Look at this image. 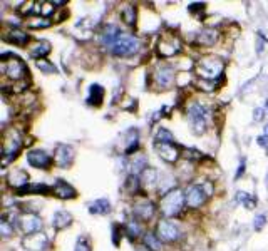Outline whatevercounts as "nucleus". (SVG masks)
Returning <instances> with one entry per match:
<instances>
[{"instance_id": "nucleus-25", "label": "nucleus", "mask_w": 268, "mask_h": 251, "mask_svg": "<svg viewBox=\"0 0 268 251\" xmlns=\"http://www.w3.org/2000/svg\"><path fill=\"white\" fill-rule=\"evenodd\" d=\"M137 148H139V132L136 129H131L128 131V139H126V148H124V154L131 156L133 153H136Z\"/></svg>"}, {"instance_id": "nucleus-42", "label": "nucleus", "mask_w": 268, "mask_h": 251, "mask_svg": "<svg viewBox=\"0 0 268 251\" xmlns=\"http://www.w3.org/2000/svg\"><path fill=\"white\" fill-rule=\"evenodd\" d=\"M54 12V3L52 2H44L41 3V15H44V19H47L50 14Z\"/></svg>"}, {"instance_id": "nucleus-22", "label": "nucleus", "mask_w": 268, "mask_h": 251, "mask_svg": "<svg viewBox=\"0 0 268 251\" xmlns=\"http://www.w3.org/2000/svg\"><path fill=\"white\" fill-rule=\"evenodd\" d=\"M52 188L44 183H36V184H27L24 188L17 189V196H24V194H50Z\"/></svg>"}, {"instance_id": "nucleus-50", "label": "nucleus", "mask_w": 268, "mask_h": 251, "mask_svg": "<svg viewBox=\"0 0 268 251\" xmlns=\"http://www.w3.org/2000/svg\"><path fill=\"white\" fill-rule=\"evenodd\" d=\"M263 131H265V132H263V134H265V136L268 137V124L265 126V129H263Z\"/></svg>"}, {"instance_id": "nucleus-3", "label": "nucleus", "mask_w": 268, "mask_h": 251, "mask_svg": "<svg viewBox=\"0 0 268 251\" xmlns=\"http://www.w3.org/2000/svg\"><path fill=\"white\" fill-rule=\"evenodd\" d=\"M223 69H224V64L220 60L218 57H203L198 60L196 64V74L205 81H211L213 82L216 77H222L223 74Z\"/></svg>"}, {"instance_id": "nucleus-30", "label": "nucleus", "mask_w": 268, "mask_h": 251, "mask_svg": "<svg viewBox=\"0 0 268 251\" xmlns=\"http://www.w3.org/2000/svg\"><path fill=\"white\" fill-rule=\"evenodd\" d=\"M142 243H144L148 251H159L161 250V240H159V236L154 235V233H146V235L142 236Z\"/></svg>"}, {"instance_id": "nucleus-37", "label": "nucleus", "mask_w": 268, "mask_h": 251, "mask_svg": "<svg viewBox=\"0 0 268 251\" xmlns=\"http://www.w3.org/2000/svg\"><path fill=\"white\" fill-rule=\"evenodd\" d=\"M142 233V228H141V224L137 223V221H129L126 224V235L131 238V240H134V238H137Z\"/></svg>"}, {"instance_id": "nucleus-4", "label": "nucleus", "mask_w": 268, "mask_h": 251, "mask_svg": "<svg viewBox=\"0 0 268 251\" xmlns=\"http://www.w3.org/2000/svg\"><path fill=\"white\" fill-rule=\"evenodd\" d=\"M109 50L116 57H131V55H134L139 50V39L133 36V34L124 32Z\"/></svg>"}, {"instance_id": "nucleus-14", "label": "nucleus", "mask_w": 268, "mask_h": 251, "mask_svg": "<svg viewBox=\"0 0 268 251\" xmlns=\"http://www.w3.org/2000/svg\"><path fill=\"white\" fill-rule=\"evenodd\" d=\"M133 213H134L136 218H139L141 221H149V219H153L154 214H156V206H154L153 201L142 200V201L134 205Z\"/></svg>"}, {"instance_id": "nucleus-16", "label": "nucleus", "mask_w": 268, "mask_h": 251, "mask_svg": "<svg viewBox=\"0 0 268 251\" xmlns=\"http://www.w3.org/2000/svg\"><path fill=\"white\" fill-rule=\"evenodd\" d=\"M22 243L27 251H45L49 246V238L44 233H36V235L25 236Z\"/></svg>"}, {"instance_id": "nucleus-36", "label": "nucleus", "mask_w": 268, "mask_h": 251, "mask_svg": "<svg viewBox=\"0 0 268 251\" xmlns=\"http://www.w3.org/2000/svg\"><path fill=\"white\" fill-rule=\"evenodd\" d=\"M0 235L3 238H10L14 235V224H12L5 216H2V219H0Z\"/></svg>"}, {"instance_id": "nucleus-48", "label": "nucleus", "mask_w": 268, "mask_h": 251, "mask_svg": "<svg viewBox=\"0 0 268 251\" xmlns=\"http://www.w3.org/2000/svg\"><path fill=\"white\" fill-rule=\"evenodd\" d=\"M186 156H189L191 159H201V154L198 153L196 149H188V151H186Z\"/></svg>"}, {"instance_id": "nucleus-32", "label": "nucleus", "mask_w": 268, "mask_h": 251, "mask_svg": "<svg viewBox=\"0 0 268 251\" xmlns=\"http://www.w3.org/2000/svg\"><path fill=\"white\" fill-rule=\"evenodd\" d=\"M236 201L241 203L246 209H252V208L257 205V196H253V194H248L245 191H238L236 193Z\"/></svg>"}, {"instance_id": "nucleus-18", "label": "nucleus", "mask_w": 268, "mask_h": 251, "mask_svg": "<svg viewBox=\"0 0 268 251\" xmlns=\"http://www.w3.org/2000/svg\"><path fill=\"white\" fill-rule=\"evenodd\" d=\"M123 34L124 32L118 27V25H112V24L106 25L104 30H102V34H101V44L111 49V47L118 42V39L123 36Z\"/></svg>"}, {"instance_id": "nucleus-20", "label": "nucleus", "mask_w": 268, "mask_h": 251, "mask_svg": "<svg viewBox=\"0 0 268 251\" xmlns=\"http://www.w3.org/2000/svg\"><path fill=\"white\" fill-rule=\"evenodd\" d=\"M2 39H3L5 42H8V44H14V45H19V47L27 45V42L30 41L29 34H25L24 30H19V29L8 30V32L3 34Z\"/></svg>"}, {"instance_id": "nucleus-11", "label": "nucleus", "mask_w": 268, "mask_h": 251, "mask_svg": "<svg viewBox=\"0 0 268 251\" xmlns=\"http://www.w3.org/2000/svg\"><path fill=\"white\" fill-rule=\"evenodd\" d=\"M27 163H29V166L36 167V169H49V167L52 166L54 159L50 158L45 151L32 149L27 153Z\"/></svg>"}, {"instance_id": "nucleus-34", "label": "nucleus", "mask_w": 268, "mask_h": 251, "mask_svg": "<svg viewBox=\"0 0 268 251\" xmlns=\"http://www.w3.org/2000/svg\"><path fill=\"white\" fill-rule=\"evenodd\" d=\"M154 139H156V144H164V142H175V136L166 127H159Z\"/></svg>"}, {"instance_id": "nucleus-12", "label": "nucleus", "mask_w": 268, "mask_h": 251, "mask_svg": "<svg viewBox=\"0 0 268 251\" xmlns=\"http://www.w3.org/2000/svg\"><path fill=\"white\" fill-rule=\"evenodd\" d=\"M17 223H19L20 229H22V231H24L27 236L36 235V233H41V229H42V219H41V216H37V214H34V213L22 214Z\"/></svg>"}, {"instance_id": "nucleus-21", "label": "nucleus", "mask_w": 268, "mask_h": 251, "mask_svg": "<svg viewBox=\"0 0 268 251\" xmlns=\"http://www.w3.org/2000/svg\"><path fill=\"white\" fill-rule=\"evenodd\" d=\"M7 181H8V184H10V186H14L15 191H17V189H20V188H24V186L30 184L29 183V174L24 169L10 171V174L7 176Z\"/></svg>"}, {"instance_id": "nucleus-2", "label": "nucleus", "mask_w": 268, "mask_h": 251, "mask_svg": "<svg viewBox=\"0 0 268 251\" xmlns=\"http://www.w3.org/2000/svg\"><path fill=\"white\" fill-rule=\"evenodd\" d=\"M186 203V194H184L181 189L175 188L171 191H168L164 196L161 198V203H159V209L164 216L171 218V216H176L183 209V205Z\"/></svg>"}, {"instance_id": "nucleus-7", "label": "nucleus", "mask_w": 268, "mask_h": 251, "mask_svg": "<svg viewBox=\"0 0 268 251\" xmlns=\"http://www.w3.org/2000/svg\"><path fill=\"white\" fill-rule=\"evenodd\" d=\"M206 114H208L206 107L201 106V104H198V102L193 104V106L188 109V119H189V123H191L193 131L196 134L205 132V129H206Z\"/></svg>"}, {"instance_id": "nucleus-27", "label": "nucleus", "mask_w": 268, "mask_h": 251, "mask_svg": "<svg viewBox=\"0 0 268 251\" xmlns=\"http://www.w3.org/2000/svg\"><path fill=\"white\" fill-rule=\"evenodd\" d=\"M131 174H142V171L146 169L148 166V159H146L144 154H134V159L131 161Z\"/></svg>"}, {"instance_id": "nucleus-5", "label": "nucleus", "mask_w": 268, "mask_h": 251, "mask_svg": "<svg viewBox=\"0 0 268 251\" xmlns=\"http://www.w3.org/2000/svg\"><path fill=\"white\" fill-rule=\"evenodd\" d=\"M2 72L12 81H22L24 77L29 74V69L24 64L22 59L17 57L14 54H10V60L2 62Z\"/></svg>"}, {"instance_id": "nucleus-15", "label": "nucleus", "mask_w": 268, "mask_h": 251, "mask_svg": "<svg viewBox=\"0 0 268 251\" xmlns=\"http://www.w3.org/2000/svg\"><path fill=\"white\" fill-rule=\"evenodd\" d=\"M154 146H156V151L163 161L175 164L179 159L181 153H179V148L175 144V142H164V144H154Z\"/></svg>"}, {"instance_id": "nucleus-28", "label": "nucleus", "mask_w": 268, "mask_h": 251, "mask_svg": "<svg viewBox=\"0 0 268 251\" xmlns=\"http://www.w3.org/2000/svg\"><path fill=\"white\" fill-rule=\"evenodd\" d=\"M32 57L34 59H37V60H42L45 57V55H49L50 54V44L47 41H41V42H37L36 45L32 47Z\"/></svg>"}, {"instance_id": "nucleus-40", "label": "nucleus", "mask_w": 268, "mask_h": 251, "mask_svg": "<svg viewBox=\"0 0 268 251\" xmlns=\"http://www.w3.org/2000/svg\"><path fill=\"white\" fill-rule=\"evenodd\" d=\"M268 44V39H265L262 32H257V54L260 55L263 49H265V45Z\"/></svg>"}, {"instance_id": "nucleus-45", "label": "nucleus", "mask_w": 268, "mask_h": 251, "mask_svg": "<svg viewBox=\"0 0 268 251\" xmlns=\"http://www.w3.org/2000/svg\"><path fill=\"white\" fill-rule=\"evenodd\" d=\"M245 167H246V161H245V159H241L240 166H238V171H236V174H235V179H240V177L245 174Z\"/></svg>"}, {"instance_id": "nucleus-1", "label": "nucleus", "mask_w": 268, "mask_h": 251, "mask_svg": "<svg viewBox=\"0 0 268 251\" xmlns=\"http://www.w3.org/2000/svg\"><path fill=\"white\" fill-rule=\"evenodd\" d=\"M20 146H22V139H20V134L17 132L15 129H7V131H3V136H2V166L3 167L17 158V153L20 151Z\"/></svg>"}, {"instance_id": "nucleus-46", "label": "nucleus", "mask_w": 268, "mask_h": 251, "mask_svg": "<svg viewBox=\"0 0 268 251\" xmlns=\"http://www.w3.org/2000/svg\"><path fill=\"white\" fill-rule=\"evenodd\" d=\"M263 118H265V109L263 107H258V109H255V112H253V119L257 121H262Z\"/></svg>"}, {"instance_id": "nucleus-29", "label": "nucleus", "mask_w": 268, "mask_h": 251, "mask_svg": "<svg viewBox=\"0 0 268 251\" xmlns=\"http://www.w3.org/2000/svg\"><path fill=\"white\" fill-rule=\"evenodd\" d=\"M124 191H126L128 194H137L141 191V181L139 177H137L136 174H129L126 177V181H124Z\"/></svg>"}, {"instance_id": "nucleus-39", "label": "nucleus", "mask_w": 268, "mask_h": 251, "mask_svg": "<svg viewBox=\"0 0 268 251\" xmlns=\"http://www.w3.org/2000/svg\"><path fill=\"white\" fill-rule=\"evenodd\" d=\"M52 25V22H50L49 19H36V20H30L29 22V27L32 29H47Z\"/></svg>"}, {"instance_id": "nucleus-19", "label": "nucleus", "mask_w": 268, "mask_h": 251, "mask_svg": "<svg viewBox=\"0 0 268 251\" xmlns=\"http://www.w3.org/2000/svg\"><path fill=\"white\" fill-rule=\"evenodd\" d=\"M218 39H220V32L215 27H205L196 36V42L201 47H213L218 42Z\"/></svg>"}, {"instance_id": "nucleus-9", "label": "nucleus", "mask_w": 268, "mask_h": 251, "mask_svg": "<svg viewBox=\"0 0 268 251\" xmlns=\"http://www.w3.org/2000/svg\"><path fill=\"white\" fill-rule=\"evenodd\" d=\"M156 235L159 236V240L173 243V241H178L181 238V231H179L178 224H175L173 221H168V219H163V221L158 223Z\"/></svg>"}, {"instance_id": "nucleus-49", "label": "nucleus", "mask_w": 268, "mask_h": 251, "mask_svg": "<svg viewBox=\"0 0 268 251\" xmlns=\"http://www.w3.org/2000/svg\"><path fill=\"white\" fill-rule=\"evenodd\" d=\"M257 142H258V146H262V148H268V137L263 134V136H260L257 139Z\"/></svg>"}, {"instance_id": "nucleus-24", "label": "nucleus", "mask_w": 268, "mask_h": 251, "mask_svg": "<svg viewBox=\"0 0 268 251\" xmlns=\"http://www.w3.org/2000/svg\"><path fill=\"white\" fill-rule=\"evenodd\" d=\"M104 94L106 90L102 85L99 84H92L89 87V96H88V104H90V106H101L102 101H104Z\"/></svg>"}, {"instance_id": "nucleus-51", "label": "nucleus", "mask_w": 268, "mask_h": 251, "mask_svg": "<svg viewBox=\"0 0 268 251\" xmlns=\"http://www.w3.org/2000/svg\"><path fill=\"white\" fill-rule=\"evenodd\" d=\"M267 107H268V101H267Z\"/></svg>"}, {"instance_id": "nucleus-26", "label": "nucleus", "mask_w": 268, "mask_h": 251, "mask_svg": "<svg viewBox=\"0 0 268 251\" xmlns=\"http://www.w3.org/2000/svg\"><path fill=\"white\" fill-rule=\"evenodd\" d=\"M111 211V203L106 198H101V200H96L94 203L89 205V213L90 214H107Z\"/></svg>"}, {"instance_id": "nucleus-8", "label": "nucleus", "mask_w": 268, "mask_h": 251, "mask_svg": "<svg viewBox=\"0 0 268 251\" xmlns=\"http://www.w3.org/2000/svg\"><path fill=\"white\" fill-rule=\"evenodd\" d=\"M153 77H154V84H156L159 89H168L171 87L173 81H175V69L168 66V64H159V66H156V69H154Z\"/></svg>"}, {"instance_id": "nucleus-41", "label": "nucleus", "mask_w": 268, "mask_h": 251, "mask_svg": "<svg viewBox=\"0 0 268 251\" xmlns=\"http://www.w3.org/2000/svg\"><path fill=\"white\" fill-rule=\"evenodd\" d=\"M265 224H267V216H265V214L255 216V219H253V228H255V231H262Z\"/></svg>"}, {"instance_id": "nucleus-17", "label": "nucleus", "mask_w": 268, "mask_h": 251, "mask_svg": "<svg viewBox=\"0 0 268 251\" xmlns=\"http://www.w3.org/2000/svg\"><path fill=\"white\" fill-rule=\"evenodd\" d=\"M52 193L54 196L60 198V200H74L77 196V191L72 188L71 184L66 183L64 179H57L52 186Z\"/></svg>"}, {"instance_id": "nucleus-35", "label": "nucleus", "mask_w": 268, "mask_h": 251, "mask_svg": "<svg viewBox=\"0 0 268 251\" xmlns=\"http://www.w3.org/2000/svg\"><path fill=\"white\" fill-rule=\"evenodd\" d=\"M36 66L41 72H44V74H57V67L54 66V64H50L49 60L42 59V60H36Z\"/></svg>"}, {"instance_id": "nucleus-38", "label": "nucleus", "mask_w": 268, "mask_h": 251, "mask_svg": "<svg viewBox=\"0 0 268 251\" xmlns=\"http://www.w3.org/2000/svg\"><path fill=\"white\" fill-rule=\"evenodd\" d=\"M34 5H37V2H34V0H30V2H25L22 3V7L19 8V14L20 15H30V14H34V12H37V7H34Z\"/></svg>"}, {"instance_id": "nucleus-13", "label": "nucleus", "mask_w": 268, "mask_h": 251, "mask_svg": "<svg viewBox=\"0 0 268 251\" xmlns=\"http://www.w3.org/2000/svg\"><path fill=\"white\" fill-rule=\"evenodd\" d=\"M74 149H72V146L69 144H59L57 148H55V156H54V161L57 164L59 167H62V169H67V167L72 166V163H74Z\"/></svg>"}, {"instance_id": "nucleus-23", "label": "nucleus", "mask_w": 268, "mask_h": 251, "mask_svg": "<svg viewBox=\"0 0 268 251\" xmlns=\"http://www.w3.org/2000/svg\"><path fill=\"white\" fill-rule=\"evenodd\" d=\"M71 223H72V214L67 213V211H64V209L55 211L54 216H52V226L57 229V231L71 226Z\"/></svg>"}, {"instance_id": "nucleus-44", "label": "nucleus", "mask_w": 268, "mask_h": 251, "mask_svg": "<svg viewBox=\"0 0 268 251\" xmlns=\"http://www.w3.org/2000/svg\"><path fill=\"white\" fill-rule=\"evenodd\" d=\"M119 235H121V226L119 224H112V243L116 246L119 245Z\"/></svg>"}, {"instance_id": "nucleus-31", "label": "nucleus", "mask_w": 268, "mask_h": 251, "mask_svg": "<svg viewBox=\"0 0 268 251\" xmlns=\"http://www.w3.org/2000/svg\"><path fill=\"white\" fill-rule=\"evenodd\" d=\"M136 17H137L136 7H133V5H124L123 10H121V19H123L124 24H128V25L136 24Z\"/></svg>"}, {"instance_id": "nucleus-33", "label": "nucleus", "mask_w": 268, "mask_h": 251, "mask_svg": "<svg viewBox=\"0 0 268 251\" xmlns=\"http://www.w3.org/2000/svg\"><path fill=\"white\" fill-rule=\"evenodd\" d=\"M141 179L146 186L154 184L158 181V171L154 169V167H146V169L142 171V174H141Z\"/></svg>"}, {"instance_id": "nucleus-6", "label": "nucleus", "mask_w": 268, "mask_h": 251, "mask_svg": "<svg viewBox=\"0 0 268 251\" xmlns=\"http://www.w3.org/2000/svg\"><path fill=\"white\" fill-rule=\"evenodd\" d=\"M181 52V41L175 34H164L158 42V54L163 59L173 57Z\"/></svg>"}, {"instance_id": "nucleus-43", "label": "nucleus", "mask_w": 268, "mask_h": 251, "mask_svg": "<svg viewBox=\"0 0 268 251\" xmlns=\"http://www.w3.org/2000/svg\"><path fill=\"white\" fill-rule=\"evenodd\" d=\"M74 251H92V250H90L88 240H84V238H79V240H77V245H76Z\"/></svg>"}, {"instance_id": "nucleus-10", "label": "nucleus", "mask_w": 268, "mask_h": 251, "mask_svg": "<svg viewBox=\"0 0 268 251\" xmlns=\"http://www.w3.org/2000/svg\"><path fill=\"white\" fill-rule=\"evenodd\" d=\"M184 194H186V205L189 208H194V209L201 208L206 203V200H208V193H206V189L201 184L189 186L188 191Z\"/></svg>"}, {"instance_id": "nucleus-47", "label": "nucleus", "mask_w": 268, "mask_h": 251, "mask_svg": "<svg viewBox=\"0 0 268 251\" xmlns=\"http://www.w3.org/2000/svg\"><path fill=\"white\" fill-rule=\"evenodd\" d=\"M203 8H205V3H201V2H194V3H189L188 5L189 12H198V10H203Z\"/></svg>"}]
</instances>
